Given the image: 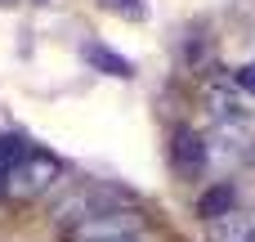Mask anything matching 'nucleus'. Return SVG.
I'll return each instance as SVG.
<instances>
[{
    "instance_id": "nucleus-1",
    "label": "nucleus",
    "mask_w": 255,
    "mask_h": 242,
    "mask_svg": "<svg viewBox=\"0 0 255 242\" xmlns=\"http://www.w3.org/2000/svg\"><path fill=\"white\" fill-rule=\"evenodd\" d=\"M58 175H63L58 157L45 153V148H36V144H27V153L13 162V171L4 180V198L9 202H36L40 193H49L58 184Z\"/></svg>"
},
{
    "instance_id": "nucleus-2",
    "label": "nucleus",
    "mask_w": 255,
    "mask_h": 242,
    "mask_svg": "<svg viewBox=\"0 0 255 242\" xmlns=\"http://www.w3.org/2000/svg\"><path fill=\"white\" fill-rule=\"evenodd\" d=\"M121 202H126V198L112 193V189H103V184H76V189H67V193L54 202L49 220H54L58 234H67V229H76L81 220H90V216H99V211H108V207H121Z\"/></svg>"
},
{
    "instance_id": "nucleus-3",
    "label": "nucleus",
    "mask_w": 255,
    "mask_h": 242,
    "mask_svg": "<svg viewBox=\"0 0 255 242\" xmlns=\"http://www.w3.org/2000/svg\"><path fill=\"white\" fill-rule=\"evenodd\" d=\"M130 234H143V225H139L134 207L121 202V207H108V211L81 220L76 229H67V234H58V238L63 242H117V238H130Z\"/></svg>"
},
{
    "instance_id": "nucleus-4",
    "label": "nucleus",
    "mask_w": 255,
    "mask_h": 242,
    "mask_svg": "<svg viewBox=\"0 0 255 242\" xmlns=\"http://www.w3.org/2000/svg\"><path fill=\"white\" fill-rule=\"evenodd\" d=\"M170 171L188 184H197L211 171V139L197 126H175L170 130Z\"/></svg>"
},
{
    "instance_id": "nucleus-5",
    "label": "nucleus",
    "mask_w": 255,
    "mask_h": 242,
    "mask_svg": "<svg viewBox=\"0 0 255 242\" xmlns=\"http://www.w3.org/2000/svg\"><path fill=\"white\" fill-rule=\"evenodd\" d=\"M211 139V162L220 166H251L255 162V121H215Z\"/></svg>"
},
{
    "instance_id": "nucleus-6",
    "label": "nucleus",
    "mask_w": 255,
    "mask_h": 242,
    "mask_svg": "<svg viewBox=\"0 0 255 242\" xmlns=\"http://www.w3.org/2000/svg\"><path fill=\"white\" fill-rule=\"evenodd\" d=\"M206 103L215 121H255L251 117V94L229 76V81H211L206 85Z\"/></svg>"
},
{
    "instance_id": "nucleus-7",
    "label": "nucleus",
    "mask_w": 255,
    "mask_h": 242,
    "mask_svg": "<svg viewBox=\"0 0 255 242\" xmlns=\"http://www.w3.org/2000/svg\"><path fill=\"white\" fill-rule=\"evenodd\" d=\"M233 211H238V189H233L229 180L202 189V198H197V216H202L206 225H215V220H224V216H233Z\"/></svg>"
},
{
    "instance_id": "nucleus-8",
    "label": "nucleus",
    "mask_w": 255,
    "mask_h": 242,
    "mask_svg": "<svg viewBox=\"0 0 255 242\" xmlns=\"http://www.w3.org/2000/svg\"><path fill=\"white\" fill-rule=\"evenodd\" d=\"M206 234H211V242H255V216L238 207L233 216H224V220L206 225Z\"/></svg>"
},
{
    "instance_id": "nucleus-9",
    "label": "nucleus",
    "mask_w": 255,
    "mask_h": 242,
    "mask_svg": "<svg viewBox=\"0 0 255 242\" xmlns=\"http://www.w3.org/2000/svg\"><path fill=\"white\" fill-rule=\"evenodd\" d=\"M27 153V139L22 135H0V198H4V180L13 171V162Z\"/></svg>"
},
{
    "instance_id": "nucleus-10",
    "label": "nucleus",
    "mask_w": 255,
    "mask_h": 242,
    "mask_svg": "<svg viewBox=\"0 0 255 242\" xmlns=\"http://www.w3.org/2000/svg\"><path fill=\"white\" fill-rule=\"evenodd\" d=\"M85 54H90V63H103L112 76H130V63H126V58H117L112 49H103V45H90Z\"/></svg>"
},
{
    "instance_id": "nucleus-11",
    "label": "nucleus",
    "mask_w": 255,
    "mask_h": 242,
    "mask_svg": "<svg viewBox=\"0 0 255 242\" xmlns=\"http://www.w3.org/2000/svg\"><path fill=\"white\" fill-rule=\"evenodd\" d=\"M233 81H238L247 94H255V63H251V67H238V72H233Z\"/></svg>"
},
{
    "instance_id": "nucleus-12",
    "label": "nucleus",
    "mask_w": 255,
    "mask_h": 242,
    "mask_svg": "<svg viewBox=\"0 0 255 242\" xmlns=\"http://www.w3.org/2000/svg\"><path fill=\"white\" fill-rule=\"evenodd\" d=\"M117 242H143V234H130V238H117Z\"/></svg>"
}]
</instances>
